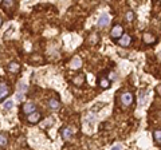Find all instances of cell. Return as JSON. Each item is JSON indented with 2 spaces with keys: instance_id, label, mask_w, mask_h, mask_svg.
<instances>
[{
  "instance_id": "obj_1",
  "label": "cell",
  "mask_w": 161,
  "mask_h": 150,
  "mask_svg": "<svg viewBox=\"0 0 161 150\" xmlns=\"http://www.w3.org/2000/svg\"><path fill=\"white\" fill-rule=\"evenodd\" d=\"M11 93V87L7 83H0V102L4 99L6 97H8Z\"/></svg>"
},
{
  "instance_id": "obj_2",
  "label": "cell",
  "mask_w": 161,
  "mask_h": 150,
  "mask_svg": "<svg viewBox=\"0 0 161 150\" xmlns=\"http://www.w3.org/2000/svg\"><path fill=\"white\" fill-rule=\"evenodd\" d=\"M35 109H36V106H35V103H32V102H27V103L23 105V113L24 114H27V115L34 114V113L36 111Z\"/></svg>"
},
{
  "instance_id": "obj_3",
  "label": "cell",
  "mask_w": 161,
  "mask_h": 150,
  "mask_svg": "<svg viewBox=\"0 0 161 150\" xmlns=\"http://www.w3.org/2000/svg\"><path fill=\"white\" fill-rule=\"evenodd\" d=\"M121 102H122L124 106H130L132 102H133V94L132 93H124L121 95Z\"/></svg>"
},
{
  "instance_id": "obj_4",
  "label": "cell",
  "mask_w": 161,
  "mask_h": 150,
  "mask_svg": "<svg viewBox=\"0 0 161 150\" xmlns=\"http://www.w3.org/2000/svg\"><path fill=\"white\" fill-rule=\"evenodd\" d=\"M122 35H124V30H122L121 25H116V27L112 30V32H110V36L113 39H121V38H122Z\"/></svg>"
},
{
  "instance_id": "obj_5",
  "label": "cell",
  "mask_w": 161,
  "mask_h": 150,
  "mask_svg": "<svg viewBox=\"0 0 161 150\" xmlns=\"http://www.w3.org/2000/svg\"><path fill=\"white\" fill-rule=\"evenodd\" d=\"M109 23H110V16L108 15V13H102L101 17H100V20H98V27H101V28H104L106 27Z\"/></svg>"
},
{
  "instance_id": "obj_6",
  "label": "cell",
  "mask_w": 161,
  "mask_h": 150,
  "mask_svg": "<svg viewBox=\"0 0 161 150\" xmlns=\"http://www.w3.org/2000/svg\"><path fill=\"white\" fill-rule=\"evenodd\" d=\"M40 118H42V114H40V113H38V111H35L34 114H31V115L27 117V121H28L30 123H38L39 121H40Z\"/></svg>"
},
{
  "instance_id": "obj_7",
  "label": "cell",
  "mask_w": 161,
  "mask_h": 150,
  "mask_svg": "<svg viewBox=\"0 0 161 150\" xmlns=\"http://www.w3.org/2000/svg\"><path fill=\"white\" fill-rule=\"evenodd\" d=\"M7 68H8L10 72H14V74H15V72H18L20 70V64L18 63V62H10L8 67H7Z\"/></svg>"
},
{
  "instance_id": "obj_8",
  "label": "cell",
  "mask_w": 161,
  "mask_h": 150,
  "mask_svg": "<svg viewBox=\"0 0 161 150\" xmlns=\"http://www.w3.org/2000/svg\"><path fill=\"white\" fill-rule=\"evenodd\" d=\"M73 134H74V130H73L71 127H65V129L62 130V135H63L65 140H70L73 137Z\"/></svg>"
},
{
  "instance_id": "obj_9",
  "label": "cell",
  "mask_w": 161,
  "mask_h": 150,
  "mask_svg": "<svg viewBox=\"0 0 161 150\" xmlns=\"http://www.w3.org/2000/svg\"><path fill=\"white\" fill-rule=\"evenodd\" d=\"M130 40H132V39H130V36L125 34V35H122V38L120 39L118 44H120V46H122V47H128V46L130 44Z\"/></svg>"
},
{
  "instance_id": "obj_10",
  "label": "cell",
  "mask_w": 161,
  "mask_h": 150,
  "mask_svg": "<svg viewBox=\"0 0 161 150\" xmlns=\"http://www.w3.org/2000/svg\"><path fill=\"white\" fill-rule=\"evenodd\" d=\"M49 107L53 109V110H58V109H59V102H58L55 98H51L49 101Z\"/></svg>"
},
{
  "instance_id": "obj_11",
  "label": "cell",
  "mask_w": 161,
  "mask_h": 150,
  "mask_svg": "<svg viewBox=\"0 0 161 150\" xmlns=\"http://www.w3.org/2000/svg\"><path fill=\"white\" fill-rule=\"evenodd\" d=\"M8 144V138H7V134L0 133V148H4Z\"/></svg>"
},
{
  "instance_id": "obj_12",
  "label": "cell",
  "mask_w": 161,
  "mask_h": 150,
  "mask_svg": "<svg viewBox=\"0 0 161 150\" xmlns=\"http://www.w3.org/2000/svg\"><path fill=\"white\" fill-rule=\"evenodd\" d=\"M100 86L102 89H109V87H110V80H108L106 78H101L100 79Z\"/></svg>"
},
{
  "instance_id": "obj_13",
  "label": "cell",
  "mask_w": 161,
  "mask_h": 150,
  "mask_svg": "<svg viewBox=\"0 0 161 150\" xmlns=\"http://www.w3.org/2000/svg\"><path fill=\"white\" fill-rule=\"evenodd\" d=\"M73 82L75 83V85H82L83 82H85V75H77L74 79H73Z\"/></svg>"
},
{
  "instance_id": "obj_14",
  "label": "cell",
  "mask_w": 161,
  "mask_h": 150,
  "mask_svg": "<svg viewBox=\"0 0 161 150\" xmlns=\"http://www.w3.org/2000/svg\"><path fill=\"white\" fill-rule=\"evenodd\" d=\"M153 137H155V140L157 141V144L161 145V130H156L155 133H153Z\"/></svg>"
},
{
  "instance_id": "obj_15",
  "label": "cell",
  "mask_w": 161,
  "mask_h": 150,
  "mask_svg": "<svg viewBox=\"0 0 161 150\" xmlns=\"http://www.w3.org/2000/svg\"><path fill=\"white\" fill-rule=\"evenodd\" d=\"M15 3L12 2V0H4V2H2V6L3 8H10V7H12Z\"/></svg>"
},
{
  "instance_id": "obj_16",
  "label": "cell",
  "mask_w": 161,
  "mask_h": 150,
  "mask_svg": "<svg viewBox=\"0 0 161 150\" xmlns=\"http://www.w3.org/2000/svg\"><path fill=\"white\" fill-rule=\"evenodd\" d=\"M144 42L145 43H153L155 42V38H153L151 34H145L144 35Z\"/></svg>"
},
{
  "instance_id": "obj_17",
  "label": "cell",
  "mask_w": 161,
  "mask_h": 150,
  "mask_svg": "<svg viewBox=\"0 0 161 150\" xmlns=\"http://www.w3.org/2000/svg\"><path fill=\"white\" fill-rule=\"evenodd\" d=\"M80 59H78V58H75V59H73V62H71V67L73 68H78V67H80Z\"/></svg>"
},
{
  "instance_id": "obj_18",
  "label": "cell",
  "mask_w": 161,
  "mask_h": 150,
  "mask_svg": "<svg viewBox=\"0 0 161 150\" xmlns=\"http://www.w3.org/2000/svg\"><path fill=\"white\" fill-rule=\"evenodd\" d=\"M12 107H14V102L12 101H7L6 103H4V109H6V110H11Z\"/></svg>"
},
{
  "instance_id": "obj_19",
  "label": "cell",
  "mask_w": 161,
  "mask_h": 150,
  "mask_svg": "<svg viewBox=\"0 0 161 150\" xmlns=\"http://www.w3.org/2000/svg\"><path fill=\"white\" fill-rule=\"evenodd\" d=\"M126 20H128V21H132V20H133V12H130V11H129V12L126 13Z\"/></svg>"
},
{
  "instance_id": "obj_20",
  "label": "cell",
  "mask_w": 161,
  "mask_h": 150,
  "mask_svg": "<svg viewBox=\"0 0 161 150\" xmlns=\"http://www.w3.org/2000/svg\"><path fill=\"white\" fill-rule=\"evenodd\" d=\"M110 150H122V146H121L120 144H118V145H114V146H113V148H112Z\"/></svg>"
},
{
  "instance_id": "obj_21",
  "label": "cell",
  "mask_w": 161,
  "mask_h": 150,
  "mask_svg": "<svg viewBox=\"0 0 161 150\" xmlns=\"http://www.w3.org/2000/svg\"><path fill=\"white\" fill-rule=\"evenodd\" d=\"M19 86H20V91H24V90H26V86L23 85V83H20Z\"/></svg>"
},
{
  "instance_id": "obj_22",
  "label": "cell",
  "mask_w": 161,
  "mask_h": 150,
  "mask_svg": "<svg viewBox=\"0 0 161 150\" xmlns=\"http://www.w3.org/2000/svg\"><path fill=\"white\" fill-rule=\"evenodd\" d=\"M22 98H23V95H22V94H18V101H20Z\"/></svg>"
},
{
  "instance_id": "obj_23",
  "label": "cell",
  "mask_w": 161,
  "mask_h": 150,
  "mask_svg": "<svg viewBox=\"0 0 161 150\" xmlns=\"http://www.w3.org/2000/svg\"><path fill=\"white\" fill-rule=\"evenodd\" d=\"M2 25H3V19H2V16H0V28H2Z\"/></svg>"
},
{
  "instance_id": "obj_24",
  "label": "cell",
  "mask_w": 161,
  "mask_h": 150,
  "mask_svg": "<svg viewBox=\"0 0 161 150\" xmlns=\"http://www.w3.org/2000/svg\"><path fill=\"white\" fill-rule=\"evenodd\" d=\"M157 90H159V93H160V94H161V85H160V86H159V87H157Z\"/></svg>"
},
{
  "instance_id": "obj_25",
  "label": "cell",
  "mask_w": 161,
  "mask_h": 150,
  "mask_svg": "<svg viewBox=\"0 0 161 150\" xmlns=\"http://www.w3.org/2000/svg\"><path fill=\"white\" fill-rule=\"evenodd\" d=\"M159 55H160V56H161V51H160V54H159Z\"/></svg>"
}]
</instances>
